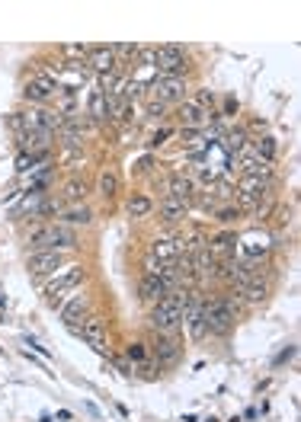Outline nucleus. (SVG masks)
Masks as SVG:
<instances>
[{"mask_svg":"<svg viewBox=\"0 0 301 422\" xmlns=\"http://www.w3.org/2000/svg\"><path fill=\"white\" fill-rule=\"evenodd\" d=\"M186 301H190V288H186V285H180V288L170 291V294H164V298L151 307V314H147L151 326H154L157 333H176L183 326Z\"/></svg>","mask_w":301,"mask_h":422,"instance_id":"obj_1","label":"nucleus"},{"mask_svg":"<svg viewBox=\"0 0 301 422\" xmlns=\"http://www.w3.org/2000/svg\"><path fill=\"white\" fill-rule=\"evenodd\" d=\"M29 247H32V253H39V249H55V253H64V249L78 247V234H74L70 228H64V224H45V228L32 230Z\"/></svg>","mask_w":301,"mask_h":422,"instance_id":"obj_2","label":"nucleus"},{"mask_svg":"<svg viewBox=\"0 0 301 422\" xmlns=\"http://www.w3.org/2000/svg\"><path fill=\"white\" fill-rule=\"evenodd\" d=\"M80 278H84L80 266H61V269H58L55 275L45 282V301H49L51 307H61L64 301L70 298V291L78 288Z\"/></svg>","mask_w":301,"mask_h":422,"instance_id":"obj_3","label":"nucleus"},{"mask_svg":"<svg viewBox=\"0 0 301 422\" xmlns=\"http://www.w3.org/2000/svg\"><path fill=\"white\" fill-rule=\"evenodd\" d=\"M202 320H205V330L209 333L224 336V333H231V326H234V304L228 298L202 301Z\"/></svg>","mask_w":301,"mask_h":422,"instance_id":"obj_4","label":"nucleus"},{"mask_svg":"<svg viewBox=\"0 0 301 422\" xmlns=\"http://www.w3.org/2000/svg\"><path fill=\"white\" fill-rule=\"evenodd\" d=\"M154 68L161 77H183L186 74V55L180 45H161V49H154Z\"/></svg>","mask_w":301,"mask_h":422,"instance_id":"obj_5","label":"nucleus"},{"mask_svg":"<svg viewBox=\"0 0 301 422\" xmlns=\"http://www.w3.org/2000/svg\"><path fill=\"white\" fill-rule=\"evenodd\" d=\"M151 90H154V99L161 106L183 103V97H186V80H183V77H157V80L151 83Z\"/></svg>","mask_w":301,"mask_h":422,"instance_id":"obj_6","label":"nucleus"},{"mask_svg":"<svg viewBox=\"0 0 301 422\" xmlns=\"http://www.w3.org/2000/svg\"><path fill=\"white\" fill-rule=\"evenodd\" d=\"M61 266H64V253H55V249H39V253L29 256V272H32L35 278L55 275Z\"/></svg>","mask_w":301,"mask_h":422,"instance_id":"obj_7","label":"nucleus"},{"mask_svg":"<svg viewBox=\"0 0 301 422\" xmlns=\"http://www.w3.org/2000/svg\"><path fill=\"white\" fill-rule=\"evenodd\" d=\"M87 311H90V304H87V298H80V294H70V298L61 304V320H64V326H68V330L74 333L80 323H84L87 317H90V314H87Z\"/></svg>","mask_w":301,"mask_h":422,"instance_id":"obj_8","label":"nucleus"},{"mask_svg":"<svg viewBox=\"0 0 301 422\" xmlns=\"http://www.w3.org/2000/svg\"><path fill=\"white\" fill-rule=\"evenodd\" d=\"M180 122H183V128H209L211 112L205 109V106H199L196 99H186V103L180 106Z\"/></svg>","mask_w":301,"mask_h":422,"instance_id":"obj_9","label":"nucleus"},{"mask_svg":"<svg viewBox=\"0 0 301 422\" xmlns=\"http://www.w3.org/2000/svg\"><path fill=\"white\" fill-rule=\"evenodd\" d=\"M74 336H80V340H84L90 349H97V352H103V342H106L103 320H97V317H87L84 323H80L78 330H74Z\"/></svg>","mask_w":301,"mask_h":422,"instance_id":"obj_10","label":"nucleus"},{"mask_svg":"<svg viewBox=\"0 0 301 422\" xmlns=\"http://www.w3.org/2000/svg\"><path fill=\"white\" fill-rule=\"evenodd\" d=\"M167 294V288L161 285V278L157 275H141V282H138V298H141V304H147V307H154L157 301Z\"/></svg>","mask_w":301,"mask_h":422,"instance_id":"obj_11","label":"nucleus"},{"mask_svg":"<svg viewBox=\"0 0 301 422\" xmlns=\"http://www.w3.org/2000/svg\"><path fill=\"white\" fill-rule=\"evenodd\" d=\"M154 355L157 361H164V365H170V361L180 359V342H176V333H157V340H154Z\"/></svg>","mask_w":301,"mask_h":422,"instance_id":"obj_12","label":"nucleus"},{"mask_svg":"<svg viewBox=\"0 0 301 422\" xmlns=\"http://www.w3.org/2000/svg\"><path fill=\"white\" fill-rule=\"evenodd\" d=\"M147 256H154L161 266H176V259H180V243H176V237L154 240V247H151V253H147Z\"/></svg>","mask_w":301,"mask_h":422,"instance_id":"obj_13","label":"nucleus"},{"mask_svg":"<svg viewBox=\"0 0 301 422\" xmlns=\"http://www.w3.org/2000/svg\"><path fill=\"white\" fill-rule=\"evenodd\" d=\"M51 141H55V135L51 132H23L20 135V147L23 154H42L51 147Z\"/></svg>","mask_w":301,"mask_h":422,"instance_id":"obj_14","label":"nucleus"},{"mask_svg":"<svg viewBox=\"0 0 301 422\" xmlns=\"http://www.w3.org/2000/svg\"><path fill=\"white\" fill-rule=\"evenodd\" d=\"M55 93H58V80H51V77H35L26 87V97L35 99V103H45V99L55 97Z\"/></svg>","mask_w":301,"mask_h":422,"instance_id":"obj_15","label":"nucleus"},{"mask_svg":"<svg viewBox=\"0 0 301 422\" xmlns=\"http://www.w3.org/2000/svg\"><path fill=\"white\" fill-rule=\"evenodd\" d=\"M87 64H90L93 70H99V74H109V70L116 68V55H112V45H103V49H90V55H87Z\"/></svg>","mask_w":301,"mask_h":422,"instance_id":"obj_16","label":"nucleus"},{"mask_svg":"<svg viewBox=\"0 0 301 422\" xmlns=\"http://www.w3.org/2000/svg\"><path fill=\"white\" fill-rule=\"evenodd\" d=\"M167 195H170V199H176L180 205L190 208V201H192V180H190V176H173L170 186H167Z\"/></svg>","mask_w":301,"mask_h":422,"instance_id":"obj_17","label":"nucleus"},{"mask_svg":"<svg viewBox=\"0 0 301 422\" xmlns=\"http://www.w3.org/2000/svg\"><path fill=\"white\" fill-rule=\"evenodd\" d=\"M61 218L68 224H80V228H87V224H93V211L84 205V201H78V205H70L61 211Z\"/></svg>","mask_w":301,"mask_h":422,"instance_id":"obj_18","label":"nucleus"},{"mask_svg":"<svg viewBox=\"0 0 301 422\" xmlns=\"http://www.w3.org/2000/svg\"><path fill=\"white\" fill-rule=\"evenodd\" d=\"M161 218L167 224H180L183 218H186V205H180L176 199H170V195H167V199L161 201Z\"/></svg>","mask_w":301,"mask_h":422,"instance_id":"obj_19","label":"nucleus"},{"mask_svg":"<svg viewBox=\"0 0 301 422\" xmlns=\"http://www.w3.org/2000/svg\"><path fill=\"white\" fill-rule=\"evenodd\" d=\"M238 294H244L247 301H250V304H257V301H263L266 298V285L259 282V278H250V282H244V285H238Z\"/></svg>","mask_w":301,"mask_h":422,"instance_id":"obj_20","label":"nucleus"},{"mask_svg":"<svg viewBox=\"0 0 301 422\" xmlns=\"http://www.w3.org/2000/svg\"><path fill=\"white\" fill-rule=\"evenodd\" d=\"M151 211H154V201L147 199L145 192H135L132 199H128V215L132 218H147Z\"/></svg>","mask_w":301,"mask_h":422,"instance_id":"obj_21","label":"nucleus"},{"mask_svg":"<svg viewBox=\"0 0 301 422\" xmlns=\"http://www.w3.org/2000/svg\"><path fill=\"white\" fill-rule=\"evenodd\" d=\"M90 118L93 122H106V93L103 90L90 93Z\"/></svg>","mask_w":301,"mask_h":422,"instance_id":"obj_22","label":"nucleus"},{"mask_svg":"<svg viewBox=\"0 0 301 422\" xmlns=\"http://www.w3.org/2000/svg\"><path fill=\"white\" fill-rule=\"evenodd\" d=\"M116 192H119V176L112 173V170H106V173L99 176V195H103V199H112Z\"/></svg>","mask_w":301,"mask_h":422,"instance_id":"obj_23","label":"nucleus"},{"mask_svg":"<svg viewBox=\"0 0 301 422\" xmlns=\"http://www.w3.org/2000/svg\"><path fill=\"white\" fill-rule=\"evenodd\" d=\"M84 195H87V182H84V180H70L68 186H64V199L74 201V205H78Z\"/></svg>","mask_w":301,"mask_h":422,"instance_id":"obj_24","label":"nucleus"},{"mask_svg":"<svg viewBox=\"0 0 301 422\" xmlns=\"http://www.w3.org/2000/svg\"><path fill=\"white\" fill-rule=\"evenodd\" d=\"M125 355H128V359H132V361H138V365H145V359H147V349H145V342H132Z\"/></svg>","mask_w":301,"mask_h":422,"instance_id":"obj_25","label":"nucleus"},{"mask_svg":"<svg viewBox=\"0 0 301 422\" xmlns=\"http://www.w3.org/2000/svg\"><path fill=\"white\" fill-rule=\"evenodd\" d=\"M234 218H240V208H221V211H218V221H234Z\"/></svg>","mask_w":301,"mask_h":422,"instance_id":"obj_26","label":"nucleus"},{"mask_svg":"<svg viewBox=\"0 0 301 422\" xmlns=\"http://www.w3.org/2000/svg\"><path fill=\"white\" fill-rule=\"evenodd\" d=\"M26 346H32L39 355H45V359H49V349H45V346H39V342H35V340H29V336H26Z\"/></svg>","mask_w":301,"mask_h":422,"instance_id":"obj_27","label":"nucleus"},{"mask_svg":"<svg viewBox=\"0 0 301 422\" xmlns=\"http://www.w3.org/2000/svg\"><path fill=\"white\" fill-rule=\"evenodd\" d=\"M224 112H238V99H231V97L224 99Z\"/></svg>","mask_w":301,"mask_h":422,"instance_id":"obj_28","label":"nucleus"},{"mask_svg":"<svg viewBox=\"0 0 301 422\" xmlns=\"http://www.w3.org/2000/svg\"><path fill=\"white\" fill-rule=\"evenodd\" d=\"M167 135H170V128H161V132H157V135H154V144H161V141H164V138H167Z\"/></svg>","mask_w":301,"mask_h":422,"instance_id":"obj_29","label":"nucleus"}]
</instances>
